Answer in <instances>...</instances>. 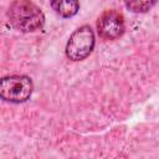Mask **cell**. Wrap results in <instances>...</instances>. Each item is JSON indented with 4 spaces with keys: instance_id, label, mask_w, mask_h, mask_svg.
<instances>
[{
    "instance_id": "cell-1",
    "label": "cell",
    "mask_w": 159,
    "mask_h": 159,
    "mask_svg": "<svg viewBox=\"0 0 159 159\" xmlns=\"http://www.w3.org/2000/svg\"><path fill=\"white\" fill-rule=\"evenodd\" d=\"M10 25L21 32H35L43 27L45 15L31 0H15L7 9Z\"/></svg>"
},
{
    "instance_id": "cell-2",
    "label": "cell",
    "mask_w": 159,
    "mask_h": 159,
    "mask_svg": "<svg viewBox=\"0 0 159 159\" xmlns=\"http://www.w3.org/2000/svg\"><path fill=\"white\" fill-rule=\"evenodd\" d=\"M34 89V83L30 77L25 75L6 76L0 82V97L11 103L26 102Z\"/></svg>"
},
{
    "instance_id": "cell-3",
    "label": "cell",
    "mask_w": 159,
    "mask_h": 159,
    "mask_svg": "<svg viewBox=\"0 0 159 159\" xmlns=\"http://www.w3.org/2000/svg\"><path fill=\"white\" fill-rule=\"evenodd\" d=\"M94 32L88 25L75 30L66 45V56L71 61H82L87 58L94 48Z\"/></svg>"
},
{
    "instance_id": "cell-4",
    "label": "cell",
    "mask_w": 159,
    "mask_h": 159,
    "mask_svg": "<svg viewBox=\"0 0 159 159\" xmlns=\"http://www.w3.org/2000/svg\"><path fill=\"white\" fill-rule=\"evenodd\" d=\"M124 17L116 10H106L97 20V32L103 40H117L124 34Z\"/></svg>"
},
{
    "instance_id": "cell-5",
    "label": "cell",
    "mask_w": 159,
    "mask_h": 159,
    "mask_svg": "<svg viewBox=\"0 0 159 159\" xmlns=\"http://www.w3.org/2000/svg\"><path fill=\"white\" fill-rule=\"evenodd\" d=\"M50 4L55 12L65 19L73 17L80 10L78 0H50Z\"/></svg>"
},
{
    "instance_id": "cell-6",
    "label": "cell",
    "mask_w": 159,
    "mask_h": 159,
    "mask_svg": "<svg viewBox=\"0 0 159 159\" xmlns=\"http://www.w3.org/2000/svg\"><path fill=\"white\" fill-rule=\"evenodd\" d=\"M125 7L135 14H143L149 11L157 2V0H123Z\"/></svg>"
}]
</instances>
